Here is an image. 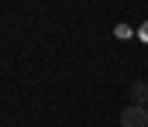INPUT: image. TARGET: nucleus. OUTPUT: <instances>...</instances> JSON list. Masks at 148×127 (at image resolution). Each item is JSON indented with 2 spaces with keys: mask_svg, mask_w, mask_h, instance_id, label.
Here are the masks:
<instances>
[{
  "mask_svg": "<svg viewBox=\"0 0 148 127\" xmlns=\"http://www.w3.org/2000/svg\"><path fill=\"white\" fill-rule=\"evenodd\" d=\"M121 127H148V107H124L121 110Z\"/></svg>",
  "mask_w": 148,
  "mask_h": 127,
  "instance_id": "obj_1",
  "label": "nucleus"
},
{
  "mask_svg": "<svg viewBox=\"0 0 148 127\" xmlns=\"http://www.w3.org/2000/svg\"><path fill=\"white\" fill-rule=\"evenodd\" d=\"M138 38H141V41L148 45V24H141V28H138Z\"/></svg>",
  "mask_w": 148,
  "mask_h": 127,
  "instance_id": "obj_3",
  "label": "nucleus"
},
{
  "mask_svg": "<svg viewBox=\"0 0 148 127\" xmlns=\"http://www.w3.org/2000/svg\"><path fill=\"white\" fill-rule=\"evenodd\" d=\"M131 103L134 107H148V83L145 79H134L131 83Z\"/></svg>",
  "mask_w": 148,
  "mask_h": 127,
  "instance_id": "obj_2",
  "label": "nucleus"
}]
</instances>
